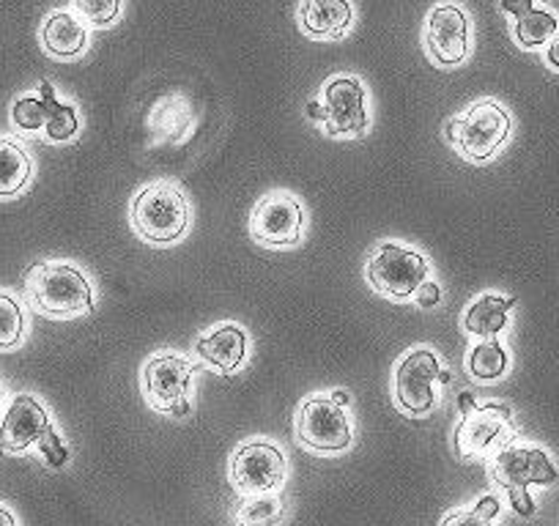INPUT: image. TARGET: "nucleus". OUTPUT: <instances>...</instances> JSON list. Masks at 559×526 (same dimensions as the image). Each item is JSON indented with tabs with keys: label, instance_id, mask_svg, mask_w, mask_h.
<instances>
[{
	"label": "nucleus",
	"instance_id": "1",
	"mask_svg": "<svg viewBox=\"0 0 559 526\" xmlns=\"http://www.w3.org/2000/svg\"><path fill=\"white\" fill-rule=\"evenodd\" d=\"M25 299L52 321H72L94 313V283L72 261H39L25 272Z\"/></svg>",
	"mask_w": 559,
	"mask_h": 526
},
{
	"label": "nucleus",
	"instance_id": "19",
	"mask_svg": "<svg viewBox=\"0 0 559 526\" xmlns=\"http://www.w3.org/2000/svg\"><path fill=\"white\" fill-rule=\"evenodd\" d=\"M39 41L50 58L74 61L88 50V28L72 12H52L41 23Z\"/></svg>",
	"mask_w": 559,
	"mask_h": 526
},
{
	"label": "nucleus",
	"instance_id": "29",
	"mask_svg": "<svg viewBox=\"0 0 559 526\" xmlns=\"http://www.w3.org/2000/svg\"><path fill=\"white\" fill-rule=\"evenodd\" d=\"M543 56H546V63H548V67L557 69V72H559V34L554 36L551 41H548L546 50H543Z\"/></svg>",
	"mask_w": 559,
	"mask_h": 526
},
{
	"label": "nucleus",
	"instance_id": "20",
	"mask_svg": "<svg viewBox=\"0 0 559 526\" xmlns=\"http://www.w3.org/2000/svg\"><path fill=\"white\" fill-rule=\"evenodd\" d=\"M34 179V159L14 138L0 135V201H14Z\"/></svg>",
	"mask_w": 559,
	"mask_h": 526
},
{
	"label": "nucleus",
	"instance_id": "14",
	"mask_svg": "<svg viewBox=\"0 0 559 526\" xmlns=\"http://www.w3.org/2000/svg\"><path fill=\"white\" fill-rule=\"evenodd\" d=\"M423 45H426V56L437 67L455 69L466 63L472 52L469 14L459 3H437L428 12L426 28H423Z\"/></svg>",
	"mask_w": 559,
	"mask_h": 526
},
{
	"label": "nucleus",
	"instance_id": "24",
	"mask_svg": "<svg viewBox=\"0 0 559 526\" xmlns=\"http://www.w3.org/2000/svg\"><path fill=\"white\" fill-rule=\"evenodd\" d=\"M25 335H28V319L23 304L9 291H0V354L23 346Z\"/></svg>",
	"mask_w": 559,
	"mask_h": 526
},
{
	"label": "nucleus",
	"instance_id": "30",
	"mask_svg": "<svg viewBox=\"0 0 559 526\" xmlns=\"http://www.w3.org/2000/svg\"><path fill=\"white\" fill-rule=\"evenodd\" d=\"M0 526H20L17 515H14L12 507H7V504H0Z\"/></svg>",
	"mask_w": 559,
	"mask_h": 526
},
{
	"label": "nucleus",
	"instance_id": "8",
	"mask_svg": "<svg viewBox=\"0 0 559 526\" xmlns=\"http://www.w3.org/2000/svg\"><path fill=\"white\" fill-rule=\"evenodd\" d=\"M515 439H519V428H515L510 406H472L455 426L453 450L464 464H475V461H491L504 447L515 444Z\"/></svg>",
	"mask_w": 559,
	"mask_h": 526
},
{
	"label": "nucleus",
	"instance_id": "25",
	"mask_svg": "<svg viewBox=\"0 0 559 526\" xmlns=\"http://www.w3.org/2000/svg\"><path fill=\"white\" fill-rule=\"evenodd\" d=\"M502 513V499L497 493H486L469 507H459L448 513L439 526H493V518Z\"/></svg>",
	"mask_w": 559,
	"mask_h": 526
},
{
	"label": "nucleus",
	"instance_id": "13",
	"mask_svg": "<svg viewBox=\"0 0 559 526\" xmlns=\"http://www.w3.org/2000/svg\"><path fill=\"white\" fill-rule=\"evenodd\" d=\"M321 123L330 138H362L370 127L368 88L354 74H335L321 88Z\"/></svg>",
	"mask_w": 559,
	"mask_h": 526
},
{
	"label": "nucleus",
	"instance_id": "17",
	"mask_svg": "<svg viewBox=\"0 0 559 526\" xmlns=\"http://www.w3.org/2000/svg\"><path fill=\"white\" fill-rule=\"evenodd\" d=\"M499 9L513 17V39L524 50H540L559 34V17L537 9L535 0H499Z\"/></svg>",
	"mask_w": 559,
	"mask_h": 526
},
{
	"label": "nucleus",
	"instance_id": "21",
	"mask_svg": "<svg viewBox=\"0 0 559 526\" xmlns=\"http://www.w3.org/2000/svg\"><path fill=\"white\" fill-rule=\"evenodd\" d=\"M39 96L45 99V129H41V138H45L47 143H56V146L58 143L74 141L80 132L78 107L58 99L56 88H52L47 80H41Z\"/></svg>",
	"mask_w": 559,
	"mask_h": 526
},
{
	"label": "nucleus",
	"instance_id": "28",
	"mask_svg": "<svg viewBox=\"0 0 559 526\" xmlns=\"http://www.w3.org/2000/svg\"><path fill=\"white\" fill-rule=\"evenodd\" d=\"M439 299H442V291H439V286L433 280H426L423 286H419V291L414 294L412 302L417 304V308L428 310V308H437Z\"/></svg>",
	"mask_w": 559,
	"mask_h": 526
},
{
	"label": "nucleus",
	"instance_id": "6",
	"mask_svg": "<svg viewBox=\"0 0 559 526\" xmlns=\"http://www.w3.org/2000/svg\"><path fill=\"white\" fill-rule=\"evenodd\" d=\"M365 280H368V286L379 297L392 299V302H408V299H414V294L419 291L423 283L431 280V263L414 247H406L392 239H381L368 252Z\"/></svg>",
	"mask_w": 559,
	"mask_h": 526
},
{
	"label": "nucleus",
	"instance_id": "11",
	"mask_svg": "<svg viewBox=\"0 0 559 526\" xmlns=\"http://www.w3.org/2000/svg\"><path fill=\"white\" fill-rule=\"evenodd\" d=\"M288 461L283 447L269 439L255 437L234 450L228 464V480L239 497L280 493L286 486Z\"/></svg>",
	"mask_w": 559,
	"mask_h": 526
},
{
	"label": "nucleus",
	"instance_id": "2",
	"mask_svg": "<svg viewBox=\"0 0 559 526\" xmlns=\"http://www.w3.org/2000/svg\"><path fill=\"white\" fill-rule=\"evenodd\" d=\"M36 447L50 469L69 464V450L58 437L47 406L31 392H17L0 417V453L23 455Z\"/></svg>",
	"mask_w": 559,
	"mask_h": 526
},
{
	"label": "nucleus",
	"instance_id": "12",
	"mask_svg": "<svg viewBox=\"0 0 559 526\" xmlns=\"http://www.w3.org/2000/svg\"><path fill=\"white\" fill-rule=\"evenodd\" d=\"M250 236L266 250H288L302 244L305 206L294 192L274 190L258 198L250 212Z\"/></svg>",
	"mask_w": 559,
	"mask_h": 526
},
{
	"label": "nucleus",
	"instance_id": "26",
	"mask_svg": "<svg viewBox=\"0 0 559 526\" xmlns=\"http://www.w3.org/2000/svg\"><path fill=\"white\" fill-rule=\"evenodd\" d=\"M123 0H72V14L85 28H110L118 23Z\"/></svg>",
	"mask_w": 559,
	"mask_h": 526
},
{
	"label": "nucleus",
	"instance_id": "10",
	"mask_svg": "<svg viewBox=\"0 0 559 526\" xmlns=\"http://www.w3.org/2000/svg\"><path fill=\"white\" fill-rule=\"evenodd\" d=\"M294 431L297 442L316 455H341L354 444V428L346 406L321 392L299 404Z\"/></svg>",
	"mask_w": 559,
	"mask_h": 526
},
{
	"label": "nucleus",
	"instance_id": "9",
	"mask_svg": "<svg viewBox=\"0 0 559 526\" xmlns=\"http://www.w3.org/2000/svg\"><path fill=\"white\" fill-rule=\"evenodd\" d=\"M442 362L426 346L408 348L392 370V404L406 417H428L439 406Z\"/></svg>",
	"mask_w": 559,
	"mask_h": 526
},
{
	"label": "nucleus",
	"instance_id": "18",
	"mask_svg": "<svg viewBox=\"0 0 559 526\" xmlns=\"http://www.w3.org/2000/svg\"><path fill=\"white\" fill-rule=\"evenodd\" d=\"M515 308V297H502V294H480L466 304L461 315V330L475 340H499L508 330L510 310Z\"/></svg>",
	"mask_w": 559,
	"mask_h": 526
},
{
	"label": "nucleus",
	"instance_id": "5",
	"mask_svg": "<svg viewBox=\"0 0 559 526\" xmlns=\"http://www.w3.org/2000/svg\"><path fill=\"white\" fill-rule=\"evenodd\" d=\"M513 135V118L508 107L499 105L497 99H477L450 118L444 127V138L450 146L459 152L461 159L472 165H486L499 157Z\"/></svg>",
	"mask_w": 559,
	"mask_h": 526
},
{
	"label": "nucleus",
	"instance_id": "15",
	"mask_svg": "<svg viewBox=\"0 0 559 526\" xmlns=\"http://www.w3.org/2000/svg\"><path fill=\"white\" fill-rule=\"evenodd\" d=\"M247 346H250V337H247L245 326L225 321V324H214L206 332H201L195 337L192 354L203 368L219 375H230L245 364Z\"/></svg>",
	"mask_w": 559,
	"mask_h": 526
},
{
	"label": "nucleus",
	"instance_id": "7",
	"mask_svg": "<svg viewBox=\"0 0 559 526\" xmlns=\"http://www.w3.org/2000/svg\"><path fill=\"white\" fill-rule=\"evenodd\" d=\"M195 375L192 359L176 351H157L143 362L140 370V390L146 398L148 409L157 415H168L181 420L192 415L190 384Z\"/></svg>",
	"mask_w": 559,
	"mask_h": 526
},
{
	"label": "nucleus",
	"instance_id": "31",
	"mask_svg": "<svg viewBox=\"0 0 559 526\" xmlns=\"http://www.w3.org/2000/svg\"><path fill=\"white\" fill-rule=\"evenodd\" d=\"M0 404H3V384H0Z\"/></svg>",
	"mask_w": 559,
	"mask_h": 526
},
{
	"label": "nucleus",
	"instance_id": "22",
	"mask_svg": "<svg viewBox=\"0 0 559 526\" xmlns=\"http://www.w3.org/2000/svg\"><path fill=\"white\" fill-rule=\"evenodd\" d=\"M288 502L280 493H255V497H239L230 507V521L236 526H280L286 518Z\"/></svg>",
	"mask_w": 559,
	"mask_h": 526
},
{
	"label": "nucleus",
	"instance_id": "3",
	"mask_svg": "<svg viewBox=\"0 0 559 526\" xmlns=\"http://www.w3.org/2000/svg\"><path fill=\"white\" fill-rule=\"evenodd\" d=\"M129 225L154 247L179 244L192 225V208L176 181H152L129 203Z\"/></svg>",
	"mask_w": 559,
	"mask_h": 526
},
{
	"label": "nucleus",
	"instance_id": "27",
	"mask_svg": "<svg viewBox=\"0 0 559 526\" xmlns=\"http://www.w3.org/2000/svg\"><path fill=\"white\" fill-rule=\"evenodd\" d=\"M12 127L23 135H39L45 129V99L41 96H20L12 105Z\"/></svg>",
	"mask_w": 559,
	"mask_h": 526
},
{
	"label": "nucleus",
	"instance_id": "16",
	"mask_svg": "<svg viewBox=\"0 0 559 526\" xmlns=\"http://www.w3.org/2000/svg\"><path fill=\"white\" fill-rule=\"evenodd\" d=\"M297 23L308 39L341 41L354 28L352 0H299Z\"/></svg>",
	"mask_w": 559,
	"mask_h": 526
},
{
	"label": "nucleus",
	"instance_id": "23",
	"mask_svg": "<svg viewBox=\"0 0 559 526\" xmlns=\"http://www.w3.org/2000/svg\"><path fill=\"white\" fill-rule=\"evenodd\" d=\"M466 373L477 381V384H493V381L504 379L510 368L508 348L499 340H475L464 357Z\"/></svg>",
	"mask_w": 559,
	"mask_h": 526
},
{
	"label": "nucleus",
	"instance_id": "4",
	"mask_svg": "<svg viewBox=\"0 0 559 526\" xmlns=\"http://www.w3.org/2000/svg\"><path fill=\"white\" fill-rule=\"evenodd\" d=\"M488 477L493 486L508 497L510 507L521 518H532L537 513L535 499H532V486H557L559 469L554 466L551 455L543 447H530V444H510L502 453L488 461Z\"/></svg>",
	"mask_w": 559,
	"mask_h": 526
}]
</instances>
